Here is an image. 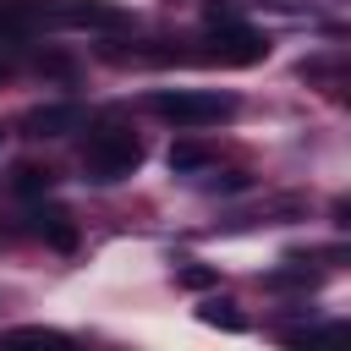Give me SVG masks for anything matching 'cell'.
Segmentation results:
<instances>
[{
  "mask_svg": "<svg viewBox=\"0 0 351 351\" xmlns=\"http://www.w3.org/2000/svg\"><path fill=\"white\" fill-rule=\"evenodd\" d=\"M143 165V137L126 132V126H93L88 143H82V176L99 181V186H115L126 176H137Z\"/></svg>",
  "mask_w": 351,
  "mask_h": 351,
  "instance_id": "obj_1",
  "label": "cell"
},
{
  "mask_svg": "<svg viewBox=\"0 0 351 351\" xmlns=\"http://www.w3.org/2000/svg\"><path fill=\"white\" fill-rule=\"evenodd\" d=\"M148 110H154L159 121H170V126L197 132V126L230 121V115H236V99H230V93H214V88H159V93H148Z\"/></svg>",
  "mask_w": 351,
  "mask_h": 351,
  "instance_id": "obj_2",
  "label": "cell"
},
{
  "mask_svg": "<svg viewBox=\"0 0 351 351\" xmlns=\"http://www.w3.org/2000/svg\"><path fill=\"white\" fill-rule=\"evenodd\" d=\"M208 27H214V38H208V49H203L197 60H219V66H258V60L269 55V38H263L258 27H247V22H236V16H225V11H208Z\"/></svg>",
  "mask_w": 351,
  "mask_h": 351,
  "instance_id": "obj_3",
  "label": "cell"
},
{
  "mask_svg": "<svg viewBox=\"0 0 351 351\" xmlns=\"http://www.w3.org/2000/svg\"><path fill=\"white\" fill-rule=\"evenodd\" d=\"M82 104L77 99H55V104H38V110H27L22 115V132L27 137H71V132H82Z\"/></svg>",
  "mask_w": 351,
  "mask_h": 351,
  "instance_id": "obj_4",
  "label": "cell"
},
{
  "mask_svg": "<svg viewBox=\"0 0 351 351\" xmlns=\"http://www.w3.org/2000/svg\"><path fill=\"white\" fill-rule=\"evenodd\" d=\"M44 22H60V0H0V38H27Z\"/></svg>",
  "mask_w": 351,
  "mask_h": 351,
  "instance_id": "obj_5",
  "label": "cell"
},
{
  "mask_svg": "<svg viewBox=\"0 0 351 351\" xmlns=\"http://www.w3.org/2000/svg\"><path fill=\"white\" fill-rule=\"evenodd\" d=\"M27 230H33L38 241H49L55 252H71V247H77V225H71V214H66L60 203H38V208L27 214Z\"/></svg>",
  "mask_w": 351,
  "mask_h": 351,
  "instance_id": "obj_6",
  "label": "cell"
},
{
  "mask_svg": "<svg viewBox=\"0 0 351 351\" xmlns=\"http://www.w3.org/2000/svg\"><path fill=\"white\" fill-rule=\"evenodd\" d=\"M60 22H71V27H121L126 11L115 0H60Z\"/></svg>",
  "mask_w": 351,
  "mask_h": 351,
  "instance_id": "obj_7",
  "label": "cell"
},
{
  "mask_svg": "<svg viewBox=\"0 0 351 351\" xmlns=\"http://www.w3.org/2000/svg\"><path fill=\"white\" fill-rule=\"evenodd\" d=\"M165 165H170V176H197V170H208V165H214V148H208V143H197V137H181V143H170Z\"/></svg>",
  "mask_w": 351,
  "mask_h": 351,
  "instance_id": "obj_8",
  "label": "cell"
},
{
  "mask_svg": "<svg viewBox=\"0 0 351 351\" xmlns=\"http://www.w3.org/2000/svg\"><path fill=\"white\" fill-rule=\"evenodd\" d=\"M49 186H55V170H49V165L22 159V165L11 170V192H16V197H27V203H33V197H44Z\"/></svg>",
  "mask_w": 351,
  "mask_h": 351,
  "instance_id": "obj_9",
  "label": "cell"
},
{
  "mask_svg": "<svg viewBox=\"0 0 351 351\" xmlns=\"http://www.w3.org/2000/svg\"><path fill=\"white\" fill-rule=\"evenodd\" d=\"M197 318H203L208 329H225V335H241V329H247V318H241L236 302H225V296H208V302L197 307Z\"/></svg>",
  "mask_w": 351,
  "mask_h": 351,
  "instance_id": "obj_10",
  "label": "cell"
},
{
  "mask_svg": "<svg viewBox=\"0 0 351 351\" xmlns=\"http://www.w3.org/2000/svg\"><path fill=\"white\" fill-rule=\"evenodd\" d=\"M176 285L181 291H208V285H219V269H208V263H176Z\"/></svg>",
  "mask_w": 351,
  "mask_h": 351,
  "instance_id": "obj_11",
  "label": "cell"
},
{
  "mask_svg": "<svg viewBox=\"0 0 351 351\" xmlns=\"http://www.w3.org/2000/svg\"><path fill=\"white\" fill-rule=\"evenodd\" d=\"M263 285L269 291H313V274L307 269H274V274H263Z\"/></svg>",
  "mask_w": 351,
  "mask_h": 351,
  "instance_id": "obj_12",
  "label": "cell"
}]
</instances>
